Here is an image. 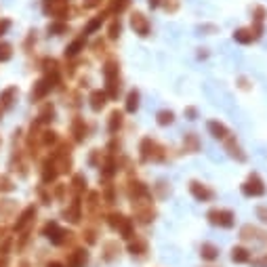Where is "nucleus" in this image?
I'll return each instance as SVG.
<instances>
[{
    "label": "nucleus",
    "instance_id": "obj_1",
    "mask_svg": "<svg viewBox=\"0 0 267 267\" xmlns=\"http://www.w3.org/2000/svg\"><path fill=\"white\" fill-rule=\"evenodd\" d=\"M103 80H105V93H108L110 101H116L122 89V80H120V63L118 59H108L103 63Z\"/></svg>",
    "mask_w": 267,
    "mask_h": 267
},
{
    "label": "nucleus",
    "instance_id": "obj_2",
    "mask_svg": "<svg viewBox=\"0 0 267 267\" xmlns=\"http://www.w3.org/2000/svg\"><path fill=\"white\" fill-rule=\"evenodd\" d=\"M166 156H168V152H166L164 145L154 141L152 137L141 139V143H139V160H141L143 164H147V162H164Z\"/></svg>",
    "mask_w": 267,
    "mask_h": 267
},
{
    "label": "nucleus",
    "instance_id": "obj_3",
    "mask_svg": "<svg viewBox=\"0 0 267 267\" xmlns=\"http://www.w3.org/2000/svg\"><path fill=\"white\" fill-rule=\"evenodd\" d=\"M105 223L110 225L111 231H116L118 236H122L124 240H133L137 234H135V219L126 217L122 213H110L105 217Z\"/></svg>",
    "mask_w": 267,
    "mask_h": 267
},
{
    "label": "nucleus",
    "instance_id": "obj_4",
    "mask_svg": "<svg viewBox=\"0 0 267 267\" xmlns=\"http://www.w3.org/2000/svg\"><path fill=\"white\" fill-rule=\"evenodd\" d=\"M206 219L210 225H215V227L231 229L236 223V215H234V210H229V208H210L206 213Z\"/></svg>",
    "mask_w": 267,
    "mask_h": 267
},
{
    "label": "nucleus",
    "instance_id": "obj_5",
    "mask_svg": "<svg viewBox=\"0 0 267 267\" xmlns=\"http://www.w3.org/2000/svg\"><path fill=\"white\" fill-rule=\"evenodd\" d=\"M42 236H46L48 240H51V244H55V246H61V244H66V242H72L76 234L59 227L57 221H48L44 225V229H42Z\"/></svg>",
    "mask_w": 267,
    "mask_h": 267
},
{
    "label": "nucleus",
    "instance_id": "obj_6",
    "mask_svg": "<svg viewBox=\"0 0 267 267\" xmlns=\"http://www.w3.org/2000/svg\"><path fill=\"white\" fill-rule=\"evenodd\" d=\"M242 194L246 196V198H261V196L267 194V187H265V181L261 179V175L259 173H250L246 181L240 185Z\"/></svg>",
    "mask_w": 267,
    "mask_h": 267
},
{
    "label": "nucleus",
    "instance_id": "obj_7",
    "mask_svg": "<svg viewBox=\"0 0 267 267\" xmlns=\"http://www.w3.org/2000/svg\"><path fill=\"white\" fill-rule=\"evenodd\" d=\"M133 204V217H135L137 223H143V225H147V223H152L154 219H156V208H154L152 200H137V202H131Z\"/></svg>",
    "mask_w": 267,
    "mask_h": 267
},
{
    "label": "nucleus",
    "instance_id": "obj_8",
    "mask_svg": "<svg viewBox=\"0 0 267 267\" xmlns=\"http://www.w3.org/2000/svg\"><path fill=\"white\" fill-rule=\"evenodd\" d=\"M126 196H129L131 202H137V200H154L152 196V189L147 187L143 181H139L135 177H131L126 181Z\"/></svg>",
    "mask_w": 267,
    "mask_h": 267
},
{
    "label": "nucleus",
    "instance_id": "obj_9",
    "mask_svg": "<svg viewBox=\"0 0 267 267\" xmlns=\"http://www.w3.org/2000/svg\"><path fill=\"white\" fill-rule=\"evenodd\" d=\"M189 194L194 196L198 202H213L215 200V189L208 187L206 183H202V181H189Z\"/></svg>",
    "mask_w": 267,
    "mask_h": 267
},
{
    "label": "nucleus",
    "instance_id": "obj_10",
    "mask_svg": "<svg viewBox=\"0 0 267 267\" xmlns=\"http://www.w3.org/2000/svg\"><path fill=\"white\" fill-rule=\"evenodd\" d=\"M57 80H53L51 76H44V78H40L36 84H34V89H32V101H40V99H44V97L51 93V90L57 87Z\"/></svg>",
    "mask_w": 267,
    "mask_h": 267
},
{
    "label": "nucleus",
    "instance_id": "obj_11",
    "mask_svg": "<svg viewBox=\"0 0 267 267\" xmlns=\"http://www.w3.org/2000/svg\"><path fill=\"white\" fill-rule=\"evenodd\" d=\"M61 217L66 221H69V223H80L82 221V202H80V196H76V198L69 202V204L61 210Z\"/></svg>",
    "mask_w": 267,
    "mask_h": 267
},
{
    "label": "nucleus",
    "instance_id": "obj_12",
    "mask_svg": "<svg viewBox=\"0 0 267 267\" xmlns=\"http://www.w3.org/2000/svg\"><path fill=\"white\" fill-rule=\"evenodd\" d=\"M99 171H101V179H111L114 175H118V171H120V162H118L116 156H111V154L105 152V156L99 164Z\"/></svg>",
    "mask_w": 267,
    "mask_h": 267
},
{
    "label": "nucleus",
    "instance_id": "obj_13",
    "mask_svg": "<svg viewBox=\"0 0 267 267\" xmlns=\"http://www.w3.org/2000/svg\"><path fill=\"white\" fill-rule=\"evenodd\" d=\"M89 263V250L87 248H72L67 252V261L66 267H87Z\"/></svg>",
    "mask_w": 267,
    "mask_h": 267
},
{
    "label": "nucleus",
    "instance_id": "obj_14",
    "mask_svg": "<svg viewBox=\"0 0 267 267\" xmlns=\"http://www.w3.org/2000/svg\"><path fill=\"white\" fill-rule=\"evenodd\" d=\"M69 133H72V137H74V143H84V139L89 135V126L84 122V118L76 116L72 124H69Z\"/></svg>",
    "mask_w": 267,
    "mask_h": 267
},
{
    "label": "nucleus",
    "instance_id": "obj_15",
    "mask_svg": "<svg viewBox=\"0 0 267 267\" xmlns=\"http://www.w3.org/2000/svg\"><path fill=\"white\" fill-rule=\"evenodd\" d=\"M223 143H225V152H227V156H229V158H234L236 162H246V154H244L242 145L236 141V137H231V135H229Z\"/></svg>",
    "mask_w": 267,
    "mask_h": 267
},
{
    "label": "nucleus",
    "instance_id": "obj_16",
    "mask_svg": "<svg viewBox=\"0 0 267 267\" xmlns=\"http://www.w3.org/2000/svg\"><path fill=\"white\" fill-rule=\"evenodd\" d=\"M67 9H69L67 0H46V2H44V11L48 13V15L57 17V19L66 17L67 15Z\"/></svg>",
    "mask_w": 267,
    "mask_h": 267
},
{
    "label": "nucleus",
    "instance_id": "obj_17",
    "mask_svg": "<svg viewBox=\"0 0 267 267\" xmlns=\"http://www.w3.org/2000/svg\"><path fill=\"white\" fill-rule=\"evenodd\" d=\"M131 27L141 38L150 36V21H147V17L143 15V13H133V15H131Z\"/></svg>",
    "mask_w": 267,
    "mask_h": 267
},
{
    "label": "nucleus",
    "instance_id": "obj_18",
    "mask_svg": "<svg viewBox=\"0 0 267 267\" xmlns=\"http://www.w3.org/2000/svg\"><path fill=\"white\" fill-rule=\"evenodd\" d=\"M240 238H242V240H252V242H263V244H267V234H265L263 229L250 225V223H248V225H242Z\"/></svg>",
    "mask_w": 267,
    "mask_h": 267
},
{
    "label": "nucleus",
    "instance_id": "obj_19",
    "mask_svg": "<svg viewBox=\"0 0 267 267\" xmlns=\"http://www.w3.org/2000/svg\"><path fill=\"white\" fill-rule=\"evenodd\" d=\"M108 101H110V97H108V93H105V90H101V89H95L93 93L89 95V105H90V110H93L95 114H99L105 105H108Z\"/></svg>",
    "mask_w": 267,
    "mask_h": 267
},
{
    "label": "nucleus",
    "instance_id": "obj_20",
    "mask_svg": "<svg viewBox=\"0 0 267 267\" xmlns=\"http://www.w3.org/2000/svg\"><path fill=\"white\" fill-rule=\"evenodd\" d=\"M124 126V111L122 110H111L108 116V131L110 135H118Z\"/></svg>",
    "mask_w": 267,
    "mask_h": 267
},
{
    "label": "nucleus",
    "instance_id": "obj_21",
    "mask_svg": "<svg viewBox=\"0 0 267 267\" xmlns=\"http://www.w3.org/2000/svg\"><path fill=\"white\" fill-rule=\"evenodd\" d=\"M57 175H59V171H57V166H55L53 156H51V158H46V160H44V164H42V183H44V185L53 183V181L57 179Z\"/></svg>",
    "mask_w": 267,
    "mask_h": 267
},
{
    "label": "nucleus",
    "instance_id": "obj_22",
    "mask_svg": "<svg viewBox=\"0 0 267 267\" xmlns=\"http://www.w3.org/2000/svg\"><path fill=\"white\" fill-rule=\"evenodd\" d=\"M139 105H141V93H139L137 89H131L124 99V111L126 114H135L139 110Z\"/></svg>",
    "mask_w": 267,
    "mask_h": 267
},
{
    "label": "nucleus",
    "instance_id": "obj_23",
    "mask_svg": "<svg viewBox=\"0 0 267 267\" xmlns=\"http://www.w3.org/2000/svg\"><path fill=\"white\" fill-rule=\"evenodd\" d=\"M206 129H208V133H210V135H213L215 139H219V141H225V139L231 135L227 126L223 124V122H219V120H208Z\"/></svg>",
    "mask_w": 267,
    "mask_h": 267
},
{
    "label": "nucleus",
    "instance_id": "obj_24",
    "mask_svg": "<svg viewBox=\"0 0 267 267\" xmlns=\"http://www.w3.org/2000/svg\"><path fill=\"white\" fill-rule=\"evenodd\" d=\"M118 255H120V244H118L116 240H108V242H103V252H101V259H103L105 263L116 261Z\"/></svg>",
    "mask_w": 267,
    "mask_h": 267
},
{
    "label": "nucleus",
    "instance_id": "obj_25",
    "mask_svg": "<svg viewBox=\"0 0 267 267\" xmlns=\"http://www.w3.org/2000/svg\"><path fill=\"white\" fill-rule=\"evenodd\" d=\"M34 219H36V206H27V208H23V213H21L19 219L15 221V231H23Z\"/></svg>",
    "mask_w": 267,
    "mask_h": 267
},
{
    "label": "nucleus",
    "instance_id": "obj_26",
    "mask_svg": "<svg viewBox=\"0 0 267 267\" xmlns=\"http://www.w3.org/2000/svg\"><path fill=\"white\" fill-rule=\"evenodd\" d=\"M126 250H129L133 257H145V252H147V240H145V238L135 236L133 240H129V246H126Z\"/></svg>",
    "mask_w": 267,
    "mask_h": 267
},
{
    "label": "nucleus",
    "instance_id": "obj_27",
    "mask_svg": "<svg viewBox=\"0 0 267 267\" xmlns=\"http://www.w3.org/2000/svg\"><path fill=\"white\" fill-rule=\"evenodd\" d=\"M101 192H89L87 194V200H84V206H87V210L90 215H97L99 213V208H101Z\"/></svg>",
    "mask_w": 267,
    "mask_h": 267
},
{
    "label": "nucleus",
    "instance_id": "obj_28",
    "mask_svg": "<svg viewBox=\"0 0 267 267\" xmlns=\"http://www.w3.org/2000/svg\"><path fill=\"white\" fill-rule=\"evenodd\" d=\"M200 137L196 135V133H185L183 137V152L187 154H198L200 152Z\"/></svg>",
    "mask_w": 267,
    "mask_h": 267
},
{
    "label": "nucleus",
    "instance_id": "obj_29",
    "mask_svg": "<svg viewBox=\"0 0 267 267\" xmlns=\"http://www.w3.org/2000/svg\"><path fill=\"white\" fill-rule=\"evenodd\" d=\"M234 40L238 44H250L252 40H257V34L252 27H240V30L234 32Z\"/></svg>",
    "mask_w": 267,
    "mask_h": 267
},
{
    "label": "nucleus",
    "instance_id": "obj_30",
    "mask_svg": "<svg viewBox=\"0 0 267 267\" xmlns=\"http://www.w3.org/2000/svg\"><path fill=\"white\" fill-rule=\"evenodd\" d=\"M231 261L236 265H244V263H250V250L246 246H234L231 248Z\"/></svg>",
    "mask_w": 267,
    "mask_h": 267
},
{
    "label": "nucleus",
    "instance_id": "obj_31",
    "mask_svg": "<svg viewBox=\"0 0 267 267\" xmlns=\"http://www.w3.org/2000/svg\"><path fill=\"white\" fill-rule=\"evenodd\" d=\"M84 44H87V38L80 36V38H76L74 42H69V44L66 46V57L67 59H74V57H78L80 51H84Z\"/></svg>",
    "mask_w": 267,
    "mask_h": 267
},
{
    "label": "nucleus",
    "instance_id": "obj_32",
    "mask_svg": "<svg viewBox=\"0 0 267 267\" xmlns=\"http://www.w3.org/2000/svg\"><path fill=\"white\" fill-rule=\"evenodd\" d=\"M200 257H202V261H217V259H219V246L204 242L200 246Z\"/></svg>",
    "mask_w": 267,
    "mask_h": 267
},
{
    "label": "nucleus",
    "instance_id": "obj_33",
    "mask_svg": "<svg viewBox=\"0 0 267 267\" xmlns=\"http://www.w3.org/2000/svg\"><path fill=\"white\" fill-rule=\"evenodd\" d=\"M87 177L84 175H80V173H76L74 177H72V183H69V189L76 194V196H82L84 192H87Z\"/></svg>",
    "mask_w": 267,
    "mask_h": 267
},
{
    "label": "nucleus",
    "instance_id": "obj_34",
    "mask_svg": "<svg viewBox=\"0 0 267 267\" xmlns=\"http://www.w3.org/2000/svg\"><path fill=\"white\" fill-rule=\"evenodd\" d=\"M15 97H17V87H9V89H4L2 93H0V108H4V110H9L13 101H15Z\"/></svg>",
    "mask_w": 267,
    "mask_h": 267
},
{
    "label": "nucleus",
    "instance_id": "obj_35",
    "mask_svg": "<svg viewBox=\"0 0 267 267\" xmlns=\"http://www.w3.org/2000/svg\"><path fill=\"white\" fill-rule=\"evenodd\" d=\"M55 118V105L53 103H44L40 108V114H38V118L36 120L40 122V124H48Z\"/></svg>",
    "mask_w": 267,
    "mask_h": 267
},
{
    "label": "nucleus",
    "instance_id": "obj_36",
    "mask_svg": "<svg viewBox=\"0 0 267 267\" xmlns=\"http://www.w3.org/2000/svg\"><path fill=\"white\" fill-rule=\"evenodd\" d=\"M156 122L158 126H171L175 124V111L173 110H160L156 114Z\"/></svg>",
    "mask_w": 267,
    "mask_h": 267
},
{
    "label": "nucleus",
    "instance_id": "obj_37",
    "mask_svg": "<svg viewBox=\"0 0 267 267\" xmlns=\"http://www.w3.org/2000/svg\"><path fill=\"white\" fill-rule=\"evenodd\" d=\"M154 194H156V198L164 200L168 194H171V185L166 183V181H158L156 185H154Z\"/></svg>",
    "mask_w": 267,
    "mask_h": 267
},
{
    "label": "nucleus",
    "instance_id": "obj_38",
    "mask_svg": "<svg viewBox=\"0 0 267 267\" xmlns=\"http://www.w3.org/2000/svg\"><path fill=\"white\" fill-rule=\"evenodd\" d=\"M57 141H59V137H57V133H55V131H44V133L40 135V143H42V145H46V147L55 145Z\"/></svg>",
    "mask_w": 267,
    "mask_h": 267
},
{
    "label": "nucleus",
    "instance_id": "obj_39",
    "mask_svg": "<svg viewBox=\"0 0 267 267\" xmlns=\"http://www.w3.org/2000/svg\"><path fill=\"white\" fill-rule=\"evenodd\" d=\"M126 6H129V0H110V13L114 15H120Z\"/></svg>",
    "mask_w": 267,
    "mask_h": 267
},
{
    "label": "nucleus",
    "instance_id": "obj_40",
    "mask_svg": "<svg viewBox=\"0 0 267 267\" xmlns=\"http://www.w3.org/2000/svg\"><path fill=\"white\" fill-rule=\"evenodd\" d=\"M82 240L89 244V246H93V244H97V229L95 227H87L82 231Z\"/></svg>",
    "mask_w": 267,
    "mask_h": 267
},
{
    "label": "nucleus",
    "instance_id": "obj_41",
    "mask_svg": "<svg viewBox=\"0 0 267 267\" xmlns=\"http://www.w3.org/2000/svg\"><path fill=\"white\" fill-rule=\"evenodd\" d=\"M120 30H122L120 19H114V21L110 23V27H108V36H110V40H116L118 36H120Z\"/></svg>",
    "mask_w": 267,
    "mask_h": 267
},
{
    "label": "nucleus",
    "instance_id": "obj_42",
    "mask_svg": "<svg viewBox=\"0 0 267 267\" xmlns=\"http://www.w3.org/2000/svg\"><path fill=\"white\" fill-rule=\"evenodd\" d=\"M103 156H105V150H93V152H90V156H89V164L99 168V164H101Z\"/></svg>",
    "mask_w": 267,
    "mask_h": 267
},
{
    "label": "nucleus",
    "instance_id": "obj_43",
    "mask_svg": "<svg viewBox=\"0 0 267 267\" xmlns=\"http://www.w3.org/2000/svg\"><path fill=\"white\" fill-rule=\"evenodd\" d=\"M103 19H105L103 15H97L95 19H90L89 23H87V30H84V32H87V34H93V32H97V30H99V27H101Z\"/></svg>",
    "mask_w": 267,
    "mask_h": 267
},
{
    "label": "nucleus",
    "instance_id": "obj_44",
    "mask_svg": "<svg viewBox=\"0 0 267 267\" xmlns=\"http://www.w3.org/2000/svg\"><path fill=\"white\" fill-rule=\"evenodd\" d=\"M13 189H15V183H13V179L9 177V175H2V177H0V192H13Z\"/></svg>",
    "mask_w": 267,
    "mask_h": 267
},
{
    "label": "nucleus",
    "instance_id": "obj_45",
    "mask_svg": "<svg viewBox=\"0 0 267 267\" xmlns=\"http://www.w3.org/2000/svg\"><path fill=\"white\" fill-rule=\"evenodd\" d=\"M11 57H13L11 44H6V42H0V63H2V61H9Z\"/></svg>",
    "mask_w": 267,
    "mask_h": 267
},
{
    "label": "nucleus",
    "instance_id": "obj_46",
    "mask_svg": "<svg viewBox=\"0 0 267 267\" xmlns=\"http://www.w3.org/2000/svg\"><path fill=\"white\" fill-rule=\"evenodd\" d=\"M63 32H67V25L61 23V21H55V23L48 25V34H53V36H59Z\"/></svg>",
    "mask_w": 267,
    "mask_h": 267
},
{
    "label": "nucleus",
    "instance_id": "obj_47",
    "mask_svg": "<svg viewBox=\"0 0 267 267\" xmlns=\"http://www.w3.org/2000/svg\"><path fill=\"white\" fill-rule=\"evenodd\" d=\"M252 17H255V23L261 25L263 19H265V9L263 6H255V11H252Z\"/></svg>",
    "mask_w": 267,
    "mask_h": 267
},
{
    "label": "nucleus",
    "instance_id": "obj_48",
    "mask_svg": "<svg viewBox=\"0 0 267 267\" xmlns=\"http://www.w3.org/2000/svg\"><path fill=\"white\" fill-rule=\"evenodd\" d=\"M69 189V185H66V183H57L55 185V198L57 200H63L66 198V192Z\"/></svg>",
    "mask_w": 267,
    "mask_h": 267
},
{
    "label": "nucleus",
    "instance_id": "obj_49",
    "mask_svg": "<svg viewBox=\"0 0 267 267\" xmlns=\"http://www.w3.org/2000/svg\"><path fill=\"white\" fill-rule=\"evenodd\" d=\"M183 114H185L187 120H196V118H198V110H196L194 105H189V108L183 110Z\"/></svg>",
    "mask_w": 267,
    "mask_h": 267
},
{
    "label": "nucleus",
    "instance_id": "obj_50",
    "mask_svg": "<svg viewBox=\"0 0 267 267\" xmlns=\"http://www.w3.org/2000/svg\"><path fill=\"white\" fill-rule=\"evenodd\" d=\"M252 267H267V252L259 259H252Z\"/></svg>",
    "mask_w": 267,
    "mask_h": 267
},
{
    "label": "nucleus",
    "instance_id": "obj_51",
    "mask_svg": "<svg viewBox=\"0 0 267 267\" xmlns=\"http://www.w3.org/2000/svg\"><path fill=\"white\" fill-rule=\"evenodd\" d=\"M84 9H97V6H101V0H82Z\"/></svg>",
    "mask_w": 267,
    "mask_h": 267
},
{
    "label": "nucleus",
    "instance_id": "obj_52",
    "mask_svg": "<svg viewBox=\"0 0 267 267\" xmlns=\"http://www.w3.org/2000/svg\"><path fill=\"white\" fill-rule=\"evenodd\" d=\"M257 217L263 223H267V206H257Z\"/></svg>",
    "mask_w": 267,
    "mask_h": 267
},
{
    "label": "nucleus",
    "instance_id": "obj_53",
    "mask_svg": "<svg viewBox=\"0 0 267 267\" xmlns=\"http://www.w3.org/2000/svg\"><path fill=\"white\" fill-rule=\"evenodd\" d=\"M9 27H11V21H9V19H2V21H0V36H2V34L9 30Z\"/></svg>",
    "mask_w": 267,
    "mask_h": 267
},
{
    "label": "nucleus",
    "instance_id": "obj_54",
    "mask_svg": "<svg viewBox=\"0 0 267 267\" xmlns=\"http://www.w3.org/2000/svg\"><path fill=\"white\" fill-rule=\"evenodd\" d=\"M238 82H240V84H238V87H240L242 90H250V84H248V80H246V78H240Z\"/></svg>",
    "mask_w": 267,
    "mask_h": 267
},
{
    "label": "nucleus",
    "instance_id": "obj_55",
    "mask_svg": "<svg viewBox=\"0 0 267 267\" xmlns=\"http://www.w3.org/2000/svg\"><path fill=\"white\" fill-rule=\"evenodd\" d=\"M93 48H95V53H97V55H99V53H103V48H105V44H103V42H101V40H97Z\"/></svg>",
    "mask_w": 267,
    "mask_h": 267
},
{
    "label": "nucleus",
    "instance_id": "obj_56",
    "mask_svg": "<svg viewBox=\"0 0 267 267\" xmlns=\"http://www.w3.org/2000/svg\"><path fill=\"white\" fill-rule=\"evenodd\" d=\"M160 2H162V0H147V4H150V9H156V6H160Z\"/></svg>",
    "mask_w": 267,
    "mask_h": 267
},
{
    "label": "nucleus",
    "instance_id": "obj_57",
    "mask_svg": "<svg viewBox=\"0 0 267 267\" xmlns=\"http://www.w3.org/2000/svg\"><path fill=\"white\" fill-rule=\"evenodd\" d=\"M46 267H66V263H59V261H51V263H46Z\"/></svg>",
    "mask_w": 267,
    "mask_h": 267
},
{
    "label": "nucleus",
    "instance_id": "obj_58",
    "mask_svg": "<svg viewBox=\"0 0 267 267\" xmlns=\"http://www.w3.org/2000/svg\"><path fill=\"white\" fill-rule=\"evenodd\" d=\"M4 234H6V227H0V238H4Z\"/></svg>",
    "mask_w": 267,
    "mask_h": 267
},
{
    "label": "nucleus",
    "instance_id": "obj_59",
    "mask_svg": "<svg viewBox=\"0 0 267 267\" xmlns=\"http://www.w3.org/2000/svg\"><path fill=\"white\" fill-rule=\"evenodd\" d=\"M0 267H6V261H4V259H0Z\"/></svg>",
    "mask_w": 267,
    "mask_h": 267
},
{
    "label": "nucleus",
    "instance_id": "obj_60",
    "mask_svg": "<svg viewBox=\"0 0 267 267\" xmlns=\"http://www.w3.org/2000/svg\"><path fill=\"white\" fill-rule=\"evenodd\" d=\"M19 267H27V263H21V265H19Z\"/></svg>",
    "mask_w": 267,
    "mask_h": 267
},
{
    "label": "nucleus",
    "instance_id": "obj_61",
    "mask_svg": "<svg viewBox=\"0 0 267 267\" xmlns=\"http://www.w3.org/2000/svg\"><path fill=\"white\" fill-rule=\"evenodd\" d=\"M210 267H215V265H210Z\"/></svg>",
    "mask_w": 267,
    "mask_h": 267
}]
</instances>
